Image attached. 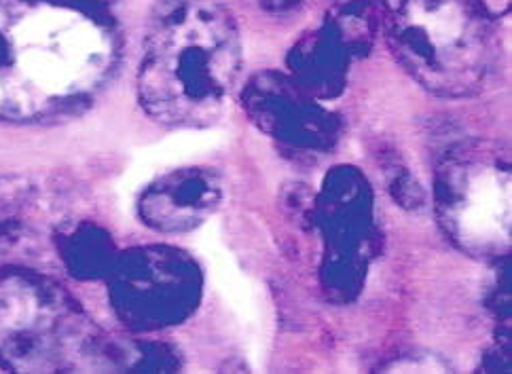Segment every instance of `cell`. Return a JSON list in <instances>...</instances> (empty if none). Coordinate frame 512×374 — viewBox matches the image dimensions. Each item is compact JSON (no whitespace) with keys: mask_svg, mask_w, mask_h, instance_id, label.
Returning <instances> with one entry per match:
<instances>
[{"mask_svg":"<svg viewBox=\"0 0 512 374\" xmlns=\"http://www.w3.org/2000/svg\"><path fill=\"white\" fill-rule=\"evenodd\" d=\"M62 258L70 273L83 279L108 275L115 265V246L96 224H79L58 237Z\"/></svg>","mask_w":512,"mask_h":374,"instance_id":"cell-8","label":"cell"},{"mask_svg":"<svg viewBox=\"0 0 512 374\" xmlns=\"http://www.w3.org/2000/svg\"><path fill=\"white\" fill-rule=\"evenodd\" d=\"M108 275L117 313L136 330L178 324L199 303V271L189 256L172 248L127 252L115 260Z\"/></svg>","mask_w":512,"mask_h":374,"instance_id":"cell-6","label":"cell"},{"mask_svg":"<svg viewBox=\"0 0 512 374\" xmlns=\"http://www.w3.org/2000/svg\"><path fill=\"white\" fill-rule=\"evenodd\" d=\"M111 343L91 332L70 298L47 279L0 271V364L17 372L104 366Z\"/></svg>","mask_w":512,"mask_h":374,"instance_id":"cell-3","label":"cell"},{"mask_svg":"<svg viewBox=\"0 0 512 374\" xmlns=\"http://www.w3.org/2000/svg\"><path fill=\"white\" fill-rule=\"evenodd\" d=\"M223 184L208 167H182L161 176L140 197V216L163 233L199 227L221 205Z\"/></svg>","mask_w":512,"mask_h":374,"instance_id":"cell-7","label":"cell"},{"mask_svg":"<svg viewBox=\"0 0 512 374\" xmlns=\"http://www.w3.org/2000/svg\"><path fill=\"white\" fill-rule=\"evenodd\" d=\"M119 62V34L87 0H0V119H58L87 104Z\"/></svg>","mask_w":512,"mask_h":374,"instance_id":"cell-1","label":"cell"},{"mask_svg":"<svg viewBox=\"0 0 512 374\" xmlns=\"http://www.w3.org/2000/svg\"><path fill=\"white\" fill-rule=\"evenodd\" d=\"M87 3H100V0H87Z\"/></svg>","mask_w":512,"mask_h":374,"instance_id":"cell-9","label":"cell"},{"mask_svg":"<svg viewBox=\"0 0 512 374\" xmlns=\"http://www.w3.org/2000/svg\"><path fill=\"white\" fill-rule=\"evenodd\" d=\"M390 36L413 77L436 93L464 96L487 70V32L472 0H383Z\"/></svg>","mask_w":512,"mask_h":374,"instance_id":"cell-4","label":"cell"},{"mask_svg":"<svg viewBox=\"0 0 512 374\" xmlns=\"http://www.w3.org/2000/svg\"><path fill=\"white\" fill-rule=\"evenodd\" d=\"M436 208L445 231L472 256L510 246V172L487 155L460 157L438 172Z\"/></svg>","mask_w":512,"mask_h":374,"instance_id":"cell-5","label":"cell"},{"mask_svg":"<svg viewBox=\"0 0 512 374\" xmlns=\"http://www.w3.org/2000/svg\"><path fill=\"white\" fill-rule=\"evenodd\" d=\"M240 66V34L221 3L163 0L144 41L140 104L163 125L204 127L221 115Z\"/></svg>","mask_w":512,"mask_h":374,"instance_id":"cell-2","label":"cell"}]
</instances>
